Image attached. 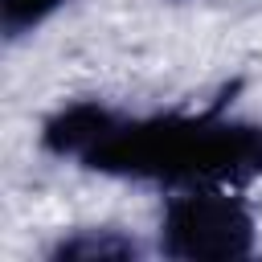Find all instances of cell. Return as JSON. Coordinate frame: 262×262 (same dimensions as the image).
I'll list each match as a JSON object with an SVG mask.
<instances>
[{"label": "cell", "instance_id": "cell-1", "mask_svg": "<svg viewBox=\"0 0 262 262\" xmlns=\"http://www.w3.org/2000/svg\"><path fill=\"white\" fill-rule=\"evenodd\" d=\"M94 172L156 184H229L262 176V127L221 111L119 119V127L82 160Z\"/></svg>", "mask_w": 262, "mask_h": 262}, {"label": "cell", "instance_id": "cell-2", "mask_svg": "<svg viewBox=\"0 0 262 262\" xmlns=\"http://www.w3.org/2000/svg\"><path fill=\"white\" fill-rule=\"evenodd\" d=\"M160 250L184 262H225L254 250V213L225 184H192L164 205Z\"/></svg>", "mask_w": 262, "mask_h": 262}, {"label": "cell", "instance_id": "cell-3", "mask_svg": "<svg viewBox=\"0 0 262 262\" xmlns=\"http://www.w3.org/2000/svg\"><path fill=\"white\" fill-rule=\"evenodd\" d=\"M119 119H123V115H115V111L102 106V102H70V106H61L57 115L45 119L41 143H45V151H53V156H78V160H86V156L119 127Z\"/></svg>", "mask_w": 262, "mask_h": 262}, {"label": "cell", "instance_id": "cell-4", "mask_svg": "<svg viewBox=\"0 0 262 262\" xmlns=\"http://www.w3.org/2000/svg\"><path fill=\"white\" fill-rule=\"evenodd\" d=\"M135 254L139 246L119 229H78L74 237H61L53 246V258H78V262H123Z\"/></svg>", "mask_w": 262, "mask_h": 262}, {"label": "cell", "instance_id": "cell-5", "mask_svg": "<svg viewBox=\"0 0 262 262\" xmlns=\"http://www.w3.org/2000/svg\"><path fill=\"white\" fill-rule=\"evenodd\" d=\"M66 0H0V25L8 37L33 33L37 25H45Z\"/></svg>", "mask_w": 262, "mask_h": 262}]
</instances>
